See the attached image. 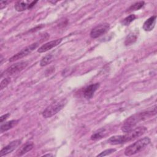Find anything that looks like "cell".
<instances>
[{"label":"cell","instance_id":"obj_1","mask_svg":"<svg viewBox=\"0 0 157 157\" xmlns=\"http://www.w3.org/2000/svg\"><path fill=\"white\" fill-rule=\"evenodd\" d=\"M155 105L152 109L142 112L136 113L127 118L123 122L121 126V130L124 132H127L134 129L135 126L140 121H145L149 118L154 116L156 113V108Z\"/></svg>","mask_w":157,"mask_h":157},{"label":"cell","instance_id":"obj_2","mask_svg":"<svg viewBox=\"0 0 157 157\" xmlns=\"http://www.w3.org/2000/svg\"><path fill=\"white\" fill-rule=\"evenodd\" d=\"M147 128L145 126H139L134 128L129 132H125L123 135H117L110 137L107 140V143L111 145H119L132 140L145 133Z\"/></svg>","mask_w":157,"mask_h":157},{"label":"cell","instance_id":"obj_3","mask_svg":"<svg viewBox=\"0 0 157 157\" xmlns=\"http://www.w3.org/2000/svg\"><path fill=\"white\" fill-rule=\"evenodd\" d=\"M150 142V139L148 137H145L139 139L136 142L129 145L124 150V155L129 156L139 153L143 150Z\"/></svg>","mask_w":157,"mask_h":157},{"label":"cell","instance_id":"obj_4","mask_svg":"<svg viewBox=\"0 0 157 157\" xmlns=\"http://www.w3.org/2000/svg\"><path fill=\"white\" fill-rule=\"evenodd\" d=\"M66 99H63L52 103L45 108V109H44V110L42 112V115L43 117L45 118H50L51 117L56 114L63 109V107L66 104Z\"/></svg>","mask_w":157,"mask_h":157},{"label":"cell","instance_id":"obj_5","mask_svg":"<svg viewBox=\"0 0 157 157\" xmlns=\"http://www.w3.org/2000/svg\"><path fill=\"white\" fill-rule=\"evenodd\" d=\"M38 45H39L38 42H34V43H33L31 45L25 47L24 48L21 50L20 52H18L17 53H16L13 56H12L9 60V62H13V61H17V60L21 59L22 58L28 55L35 48H36Z\"/></svg>","mask_w":157,"mask_h":157},{"label":"cell","instance_id":"obj_6","mask_svg":"<svg viewBox=\"0 0 157 157\" xmlns=\"http://www.w3.org/2000/svg\"><path fill=\"white\" fill-rule=\"evenodd\" d=\"M28 65V63L27 61H20L15 63L4 71V72L1 74V77L3 75H11L18 73L25 69Z\"/></svg>","mask_w":157,"mask_h":157},{"label":"cell","instance_id":"obj_7","mask_svg":"<svg viewBox=\"0 0 157 157\" xmlns=\"http://www.w3.org/2000/svg\"><path fill=\"white\" fill-rule=\"evenodd\" d=\"M109 28L110 25L107 23L99 24L91 29L90 36L93 39L98 38L106 33L109 31Z\"/></svg>","mask_w":157,"mask_h":157},{"label":"cell","instance_id":"obj_8","mask_svg":"<svg viewBox=\"0 0 157 157\" xmlns=\"http://www.w3.org/2000/svg\"><path fill=\"white\" fill-rule=\"evenodd\" d=\"M37 2V1H18L15 3L14 6V8L17 11L21 12V11L26 10L27 9H31Z\"/></svg>","mask_w":157,"mask_h":157},{"label":"cell","instance_id":"obj_9","mask_svg":"<svg viewBox=\"0 0 157 157\" xmlns=\"http://www.w3.org/2000/svg\"><path fill=\"white\" fill-rule=\"evenodd\" d=\"M21 144L20 140H15L10 142L8 145L5 146L0 152V156H6L11 152H12L15 148H17Z\"/></svg>","mask_w":157,"mask_h":157},{"label":"cell","instance_id":"obj_10","mask_svg":"<svg viewBox=\"0 0 157 157\" xmlns=\"http://www.w3.org/2000/svg\"><path fill=\"white\" fill-rule=\"evenodd\" d=\"M62 39H58L56 40H53L50 42H48L45 44H44V45H42V46H40L39 49L37 50V52L39 53H44V52H46L47 51H48L49 50L52 49V48L58 45L62 41Z\"/></svg>","mask_w":157,"mask_h":157},{"label":"cell","instance_id":"obj_11","mask_svg":"<svg viewBox=\"0 0 157 157\" xmlns=\"http://www.w3.org/2000/svg\"><path fill=\"white\" fill-rule=\"evenodd\" d=\"M99 83H96L86 87L83 91V96L86 99H91L93 96L95 91L99 88Z\"/></svg>","mask_w":157,"mask_h":157},{"label":"cell","instance_id":"obj_12","mask_svg":"<svg viewBox=\"0 0 157 157\" xmlns=\"http://www.w3.org/2000/svg\"><path fill=\"white\" fill-rule=\"evenodd\" d=\"M34 147V144L32 142H28L23 144L21 147L18 148L17 151L16 155L18 156H21L30 151Z\"/></svg>","mask_w":157,"mask_h":157},{"label":"cell","instance_id":"obj_13","mask_svg":"<svg viewBox=\"0 0 157 157\" xmlns=\"http://www.w3.org/2000/svg\"><path fill=\"white\" fill-rule=\"evenodd\" d=\"M156 16L153 15L152 17H150L148 18L143 25V29L146 31H150L153 30L155 26L156 23Z\"/></svg>","mask_w":157,"mask_h":157},{"label":"cell","instance_id":"obj_14","mask_svg":"<svg viewBox=\"0 0 157 157\" xmlns=\"http://www.w3.org/2000/svg\"><path fill=\"white\" fill-rule=\"evenodd\" d=\"M18 123V120H10L9 121L6 122L5 123H2L0 127V131L1 133H3L5 131H7L9 130L10 129H12L13 126H15Z\"/></svg>","mask_w":157,"mask_h":157},{"label":"cell","instance_id":"obj_15","mask_svg":"<svg viewBox=\"0 0 157 157\" xmlns=\"http://www.w3.org/2000/svg\"><path fill=\"white\" fill-rule=\"evenodd\" d=\"M107 134V131L104 128H102L95 131L91 136V139L93 140H97L104 137Z\"/></svg>","mask_w":157,"mask_h":157},{"label":"cell","instance_id":"obj_16","mask_svg":"<svg viewBox=\"0 0 157 157\" xmlns=\"http://www.w3.org/2000/svg\"><path fill=\"white\" fill-rule=\"evenodd\" d=\"M145 4L144 1H139V2H136L134 4H132L131 6H130L127 10H126V12H131L132 11H136V10H138L139 9H141L144 5Z\"/></svg>","mask_w":157,"mask_h":157},{"label":"cell","instance_id":"obj_17","mask_svg":"<svg viewBox=\"0 0 157 157\" xmlns=\"http://www.w3.org/2000/svg\"><path fill=\"white\" fill-rule=\"evenodd\" d=\"M53 58V56L52 54H48V55H45L40 60V65L42 67L47 66V64H50L52 61Z\"/></svg>","mask_w":157,"mask_h":157},{"label":"cell","instance_id":"obj_18","mask_svg":"<svg viewBox=\"0 0 157 157\" xmlns=\"http://www.w3.org/2000/svg\"><path fill=\"white\" fill-rule=\"evenodd\" d=\"M136 18V16L134 14H131L129 16L126 17V18H124L122 21L121 23L124 25V26H128L129 25L132 21H133Z\"/></svg>","mask_w":157,"mask_h":157},{"label":"cell","instance_id":"obj_19","mask_svg":"<svg viewBox=\"0 0 157 157\" xmlns=\"http://www.w3.org/2000/svg\"><path fill=\"white\" fill-rule=\"evenodd\" d=\"M137 39V36L133 34H129L127 37L126 38V40L124 41V44L126 45H129L132 44H133Z\"/></svg>","mask_w":157,"mask_h":157},{"label":"cell","instance_id":"obj_20","mask_svg":"<svg viewBox=\"0 0 157 157\" xmlns=\"http://www.w3.org/2000/svg\"><path fill=\"white\" fill-rule=\"evenodd\" d=\"M116 151V149L115 148H109L107 150H105L104 151H102L101 153L98 154L97 156H108L110 155V154L114 153Z\"/></svg>","mask_w":157,"mask_h":157},{"label":"cell","instance_id":"obj_21","mask_svg":"<svg viewBox=\"0 0 157 157\" xmlns=\"http://www.w3.org/2000/svg\"><path fill=\"white\" fill-rule=\"evenodd\" d=\"M10 79L9 78H4L1 82V90H3L4 88H5L10 83Z\"/></svg>","mask_w":157,"mask_h":157},{"label":"cell","instance_id":"obj_22","mask_svg":"<svg viewBox=\"0 0 157 157\" xmlns=\"http://www.w3.org/2000/svg\"><path fill=\"white\" fill-rule=\"evenodd\" d=\"M9 116H10V113H6V114H4V115H2V116L1 117V118H0V121H1V123H2L3 121H5Z\"/></svg>","mask_w":157,"mask_h":157},{"label":"cell","instance_id":"obj_23","mask_svg":"<svg viewBox=\"0 0 157 157\" xmlns=\"http://www.w3.org/2000/svg\"><path fill=\"white\" fill-rule=\"evenodd\" d=\"M8 2H9V1H1V3H0V4H1V9H3L4 7L6 6Z\"/></svg>","mask_w":157,"mask_h":157},{"label":"cell","instance_id":"obj_24","mask_svg":"<svg viewBox=\"0 0 157 157\" xmlns=\"http://www.w3.org/2000/svg\"><path fill=\"white\" fill-rule=\"evenodd\" d=\"M44 156H53L52 154H45L44 155Z\"/></svg>","mask_w":157,"mask_h":157}]
</instances>
